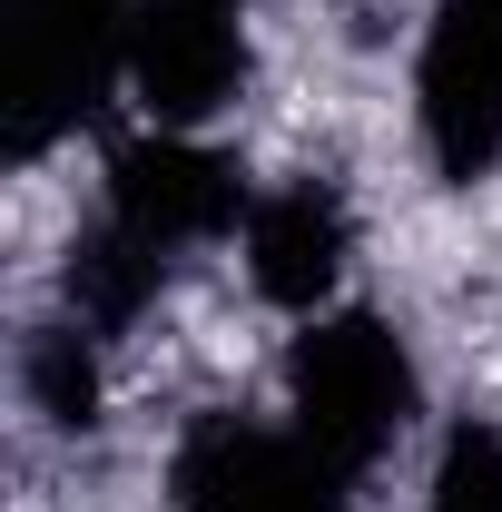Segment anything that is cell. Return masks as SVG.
<instances>
[{
    "mask_svg": "<svg viewBox=\"0 0 502 512\" xmlns=\"http://www.w3.org/2000/svg\"><path fill=\"white\" fill-rule=\"evenodd\" d=\"M138 0H10V89H0V148L40 158L109 99L128 69Z\"/></svg>",
    "mask_w": 502,
    "mask_h": 512,
    "instance_id": "3",
    "label": "cell"
},
{
    "mask_svg": "<svg viewBox=\"0 0 502 512\" xmlns=\"http://www.w3.org/2000/svg\"><path fill=\"white\" fill-rule=\"evenodd\" d=\"M424 148L443 178H483L502 158V0H434L424 30Z\"/></svg>",
    "mask_w": 502,
    "mask_h": 512,
    "instance_id": "4",
    "label": "cell"
},
{
    "mask_svg": "<svg viewBox=\"0 0 502 512\" xmlns=\"http://www.w3.org/2000/svg\"><path fill=\"white\" fill-rule=\"evenodd\" d=\"M30 404L60 424V434H79V424H99V365H89V335L79 325H50L40 345H30Z\"/></svg>",
    "mask_w": 502,
    "mask_h": 512,
    "instance_id": "8",
    "label": "cell"
},
{
    "mask_svg": "<svg viewBox=\"0 0 502 512\" xmlns=\"http://www.w3.org/2000/svg\"><path fill=\"white\" fill-rule=\"evenodd\" d=\"M434 512H502V434L463 424L434 463Z\"/></svg>",
    "mask_w": 502,
    "mask_h": 512,
    "instance_id": "9",
    "label": "cell"
},
{
    "mask_svg": "<svg viewBox=\"0 0 502 512\" xmlns=\"http://www.w3.org/2000/svg\"><path fill=\"white\" fill-rule=\"evenodd\" d=\"M178 512H345V473L306 434L207 414L178 444Z\"/></svg>",
    "mask_w": 502,
    "mask_h": 512,
    "instance_id": "5",
    "label": "cell"
},
{
    "mask_svg": "<svg viewBox=\"0 0 502 512\" xmlns=\"http://www.w3.org/2000/svg\"><path fill=\"white\" fill-rule=\"evenodd\" d=\"M286 404H296V434L355 483V473L414 424V355H404V335L384 316H365V306L306 316L296 355H286Z\"/></svg>",
    "mask_w": 502,
    "mask_h": 512,
    "instance_id": "2",
    "label": "cell"
},
{
    "mask_svg": "<svg viewBox=\"0 0 502 512\" xmlns=\"http://www.w3.org/2000/svg\"><path fill=\"white\" fill-rule=\"evenodd\" d=\"M128 79L168 128L217 119L237 99V79H247V0H138Z\"/></svg>",
    "mask_w": 502,
    "mask_h": 512,
    "instance_id": "6",
    "label": "cell"
},
{
    "mask_svg": "<svg viewBox=\"0 0 502 512\" xmlns=\"http://www.w3.org/2000/svg\"><path fill=\"white\" fill-rule=\"evenodd\" d=\"M237 158H217V148H197V138H138L109 158V207H99V227L69 247V306L79 325H128L158 286H168V266L207 237H227L237 227Z\"/></svg>",
    "mask_w": 502,
    "mask_h": 512,
    "instance_id": "1",
    "label": "cell"
},
{
    "mask_svg": "<svg viewBox=\"0 0 502 512\" xmlns=\"http://www.w3.org/2000/svg\"><path fill=\"white\" fill-rule=\"evenodd\" d=\"M345 197L325 188V178H296V188L256 197L247 207V276L266 306H286V316H325V296H335V276H345Z\"/></svg>",
    "mask_w": 502,
    "mask_h": 512,
    "instance_id": "7",
    "label": "cell"
}]
</instances>
